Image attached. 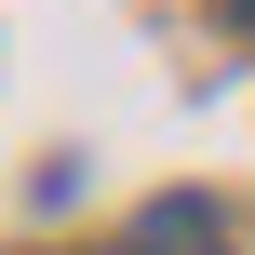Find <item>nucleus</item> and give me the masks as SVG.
<instances>
[{
	"instance_id": "f257e3e1",
	"label": "nucleus",
	"mask_w": 255,
	"mask_h": 255,
	"mask_svg": "<svg viewBox=\"0 0 255 255\" xmlns=\"http://www.w3.org/2000/svg\"><path fill=\"white\" fill-rule=\"evenodd\" d=\"M215 13H229V27H255V0H215Z\"/></svg>"
}]
</instances>
